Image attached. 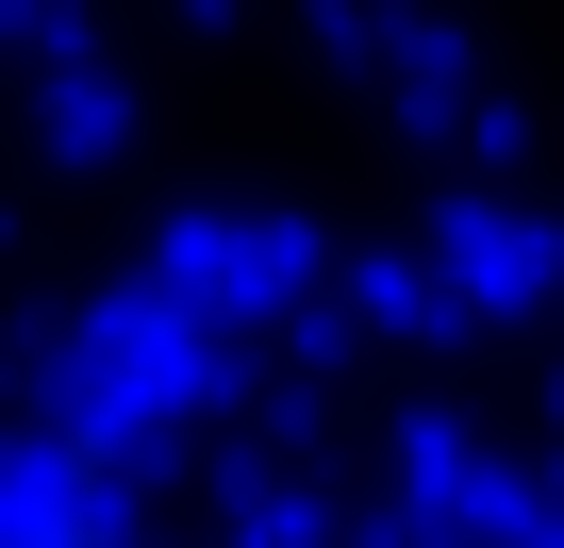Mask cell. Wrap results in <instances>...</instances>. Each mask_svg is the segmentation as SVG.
I'll use <instances>...</instances> for the list:
<instances>
[{
  "mask_svg": "<svg viewBox=\"0 0 564 548\" xmlns=\"http://www.w3.org/2000/svg\"><path fill=\"white\" fill-rule=\"evenodd\" d=\"M0 548H100L84 515H18V531H0Z\"/></svg>",
  "mask_w": 564,
  "mask_h": 548,
  "instance_id": "1",
  "label": "cell"
}]
</instances>
